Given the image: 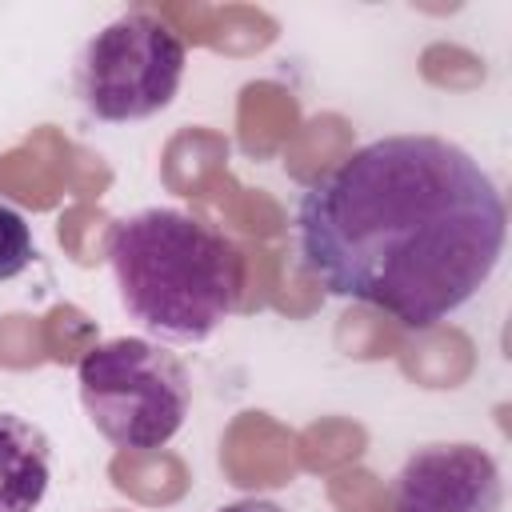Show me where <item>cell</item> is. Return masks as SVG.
Instances as JSON below:
<instances>
[{
	"instance_id": "6da1fadb",
	"label": "cell",
	"mask_w": 512,
	"mask_h": 512,
	"mask_svg": "<svg viewBox=\"0 0 512 512\" xmlns=\"http://www.w3.org/2000/svg\"><path fill=\"white\" fill-rule=\"evenodd\" d=\"M504 196L444 136H380L324 172L296 208L304 268L332 296L432 328L468 304L504 252Z\"/></svg>"
},
{
	"instance_id": "7a4b0ae2",
	"label": "cell",
	"mask_w": 512,
	"mask_h": 512,
	"mask_svg": "<svg viewBox=\"0 0 512 512\" xmlns=\"http://www.w3.org/2000/svg\"><path fill=\"white\" fill-rule=\"evenodd\" d=\"M108 264L124 312L160 340L212 336L244 296V256L208 220L180 208H140L112 224Z\"/></svg>"
},
{
	"instance_id": "3957f363",
	"label": "cell",
	"mask_w": 512,
	"mask_h": 512,
	"mask_svg": "<svg viewBox=\"0 0 512 512\" xmlns=\"http://www.w3.org/2000/svg\"><path fill=\"white\" fill-rule=\"evenodd\" d=\"M80 400L104 440L128 452L164 448L188 416L192 384L184 364L140 336L96 344L76 368Z\"/></svg>"
},
{
	"instance_id": "277c9868",
	"label": "cell",
	"mask_w": 512,
	"mask_h": 512,
	"mask_svg": "<svg viewBox=\"0 0 512 512\" xmlns=\"http://www.w3.org/2000/svg\"><path fill=\"white\" fill-rule=\"evenodd\" d=\"M188 48L180 32L152 12H124L104 24L80 52L76 84L96 120L128 124L172 104Z\"/></svg>"
},
{
	"instance_id": "5b68a950",
	"label": "cell",
	"mask_w": 512,
	"mask_h": 512,
	"mask_svg": "<svg viewBox=\"0 0 512 512\" xmlns=\"http://www.w3.org/2000/svg\"><path fill=\"white\" fill-rule=\"evenodd\" d=\"M504 484L480 444L416 448L392 480V512H500Z\"/></svg>"
},
{
	"instance_id": "8992f818",
	"label": "cell",
	"mask_w": 512,
	"mask_h": 512,
	"mask_svg": "<svg viewBox=\"0 0 512 512\" xmlns=\"http://www.w3.org/2000/svg\"><path fill=\"white\" fill-rule=\"evenodd\" d=\"M52 476L48 436L24 416L0 412V512H36Z\"/></svg>"
},
{
	"instance_id": "52a82bcc",
	"label": "cell",
	"mask_w": 512,
	"mask_h": 512,
	"mask_svg": "<svg viewBox=\"0 0 512 512\" xmlns=\"http://www.w3.org/2000/svg\"><path fill=\"white\" fill-rule=\"evenodd\" d=\"M32 256H36V248H32V228H28V220H24L16 208L0 204V280L20 276V272L32 264Z\"/></svg>"
},
{
	"instance_id": "ba28073f",
	"label": "cell",
	"mask_w": 512,
	"mask_h": 512,
	"mask_svg": "<svg viewBox=\"0 0 512 512\" xmlns=\"http://www.w3.org/2000/svg\"><path fill=\"white\" fill-rule=\"evenodd\" d=\"M216 512H284V508L272 504V500H236V504H224Z\"/></svg>"
}]
</instances>
